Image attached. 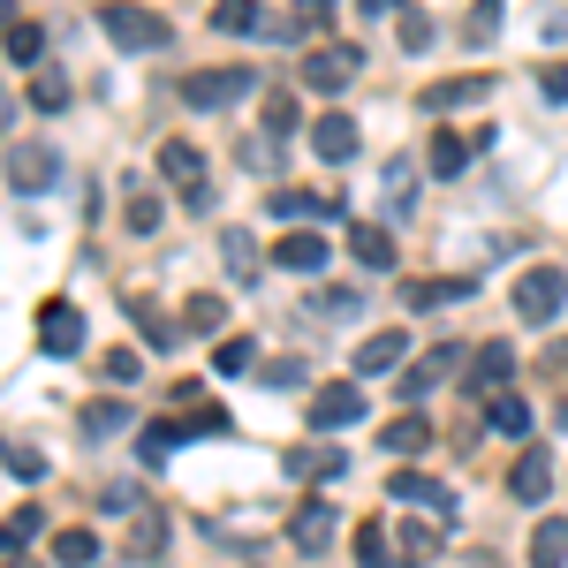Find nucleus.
I'll return each mask as SVG.
<instances>
[{"mask_svg":"<svg viewBox=\"0 0 568 568\" xmlns=\"http://www.w3.org/2000/svg\"><path fill=\"white\" fill-rule=\"evenodd\" d=\"M554 425H561V433H568V394H561V402H554Z\"/></svg>","mask_w":568,"mask_h":568,"instance_id":"obj_50","label":"nucleus"},{"mask_svg":"<svg viewBox=\"0 0 568 568\" xmlns=\"http://www.w3.org/2000/svg\"><path fill=\"white\" fill-rule=\"evenodd\" d=\"M8 478H16V485H39L45 478V455H39V447H23V439H8Z\"/></svg>","mask_w":568,"mask_h":568,"instance_id":"obj_40","label":"nucleus"},{"mask_svg":"<svg viewBox=\"0 0 568 568\" xmlns=\"http://www.w3.org/2000/svg\"><path fill=\"white\" fill-rule=\"evenodd\" d=\"M61 182V152L53 144H8V190L16 197H39Z\"/></svg>","mask_w":568,"mask_h":568,"instance_id":"obj_5","label":"nucleus"},{"mask_svg":"<svg viewBox=\"0 0 568 568\" xmlns=\"http://www.w3.org/2000/svg\"><path fill=\"white\" fill-rule=\"evenodd\" d=\"M394 31H402V53H425L433 45V16L425 8H394Z\"/></svg>","mask_w":568,"mask_h":568,"instance_id":"obj_34","label":"nucleus"},{"mask_svg":"<svg viewBox=\"0 0 568 568\" xmlns=\"http://www.w3.org/2000/svg\"><path fill=\"white\" fill-rule=\"evenodd\" d=\"M508 493H516V508H538V500L554 493V455H546V447H524L516 470H508Z\"/></svg>","mask_w":568,"mask_h":568,"instance_id":"obj_13","label":"nucleus"},{"mask_svg":"<svg viewBox=\"0 0 568 568\" xmlns=\"http://www.w3.org/2000/svg\"><path fill=\"white\" fill-rule=\"evenodd\" d=\"M99 508H106V516H130V508H144V485H136V478H114L106 493H99Z\"/></svg>","mask_w":568,"mask_h":568,"instance_id":"obj_41","label":"nucleus"},{"mask_svg":"<svg viewBox=\"0 0 568 568\" xmlns=\"http://www.w3.org/2000/svg\"><path fill=\"white\" fill-rule=\"evenodd\" d=\"M485 91H493V77H447V84H433L417 106H425V114H455V106H478Z\"/></svg>","mask_w":568,"mask_h":568,"instance_id":"obj_17","label":"nucleus"},{"mask_svg":"<svg viewBox=\"0 0 568 568\" xmlns=\"http://www.w3.org/2000/svg\"><path fill=\"white\" fill-rule=\"evenodd\" d=\"M364 409H372V402H364V387H349V379H342V387H318L311 394V433H349V425H364Z\"/></svg>","mask_w":568,"mask_h":568,"instance_id":"obj_7","label":"nucleus"},{"mask_svg":"<svg viewBox=\"0 0 568 568\" xmlns=\"http://www.w3.org/2000/svg\"><path fill=\"white\" fill-rule=\"evenodd\" d=\"M334 8H342V0H296V16H304L311 31H326V23H334Z\"/></svg>","mask_w":568,"mask_h":568,"instance_id":"obj_47","label":"nucleus"},{"mask_svg":"<svg viewBox=\"0 0 568 568\" xmlns=\"http://www.w3.org/2000/svg\"><path fill=\"white\" fill-rule=\"evenodd\" d=\"M356 8H364V16H387V8H394V0H356Z\"/></svg>","mask_w":568,"mask_h":568,"instance_id":"obj_49","label":"nucleus"},{"mask_svg":"<svg viewBox=\"0 0 568 568\" xmlns=\"http://www.w3.org/2000/svg\"><path fill=\"white\" fill-rule=\"evenodd\" d=\"M379 447H387V455H425V447H433V425H425V417H394L387 433H379Z\"/></svg>","mask_w":568,"mask_h":568,"instance_id":"obj_29","label":"nucleus"},{"mask_svg":"<svg viewBox=\"0 0 568 568\" xmlns=\"http://www.w3.org/2000/svg\"><path fill=\"white\" fill-rule=\"evenodd\" d=\"M168 227V205H160V190H144V182L130 175V235H160Z\"/></svg>","mask_w":568,"mask_h":568,"instance_id":"obj_26","label":"nucleus"},{"mask_svg":"<svg viewBox=\"0 0 568 568\" xmlns=\"http://www.w3.org/2000/svg\"><path fill=\"white\" fill-rule=\"evenodd\" d=\"M122 311H130L136 326H144V334H152V356H160V349H175V342H182L175 326H168V318H160V304H152V296H136V288H130V296H122Z\"/></svg>","mask_w":568,"mask_h":568,"instance_id":"obj_25","label":"nucleus"},{"mask_svg":"<svg viewBox=\"0 0 568 568\" xmlns=\"http://www.w3.org/2000/svg\"><path fill=\"white\" fill-rule=\"evenodd\" d=\"M379 190H387V220H402L409 205H417V160H402V152H394L387 168H379Z\"/></svg>","mask_w":568,"mask_h":568,"instance_id":"obj_20","label":"nucleus"},{"mask_svg":"<svg viewBox=\"0 0 568 568\" xmlns=\"http://www.w3.org/2000/svg\"><path fill=\"white\" fill-rule=\"evenodd\" d=\"M447 372H463V356H455V349H433V356H417V364L402 372V402H425V394H433L439 379H447Z\"/></svg>","mask_w":568,"mask_h":568,"instance_id":"obj_16","label":"nucleus"},{"mask_svg":"<svg viewBox=\"0 0 568 568\" xmlns=\"http://www.w3.org/2000/svg\"><path fill=\"white\" fill-rule=\"evenodd\" d=\"M530 568H568V516H546L530 530Z\"/></svg>","mask_w":568,"mask_h":568,"instance_id":"obj_22","label":"nucleus"},{"mask_svg":"<svg viewBox=\"0 0 568 568\" xmlns=\"http://www.w3.org/2000/svg\"><path fill=\"white\" fill-rule=\"evenodd\" d=\"M258 379H265V387H304V364L281 356V364H258Z\"/></svg>","mask_w":568,"mask_h":568,"instance_id":"obj_46","label":"nucleus"},{"mask_svg":"<svg viewBox=\"0 0 568 568\" xmlns=\"http://www.w3.org/2000/svg\"><path fill=\"white\" fill-rule=\"evenodd\" d=\"M485 433L524 439V433H530V402H524L516 387H508V394H493V402H485Z\"/></svg>","mask_w":568,"mask_h":568,"instance_id":"obj_21","label":"nucleus"},{"mask_svg":"<svg viewBox=\"0 0 568 568\" xmlns=\"http://www.w3.org/2000/svg\"><path fill=\"white\" fill-rule=\"evenodd\" d=\"M463 39H470V45H493V39H500V0H470V23H463Z\"/></svg>","mask_w":568,"mask_h":568,"instance_id":"obj_36","label":"nucleus"},{"mask_svg":"<svg viewBox=\"0 0 568 568\" xmlns=\"http://www.w3.org/2000/svg\"><path fill=\"white\" fill-rule=\"evenodd\" d=\"M538 91H546L554 106H561V99H568V69H561V61H554V69H538Z\"/></svg>","mask_w":568,"mask_h":568,"instance_id":"obj_48","label":"nucleus"},{"mask_svg":"<svg viewBox=\"0 0 568 568\" xmlns=\"http://www.w3.org/2000/svg\"><path fill=\"white\" fill-rule=\"evenodd\" d=\"M213 31H265V16L251 0H213Z\"/></svg>","mask_w":568,"mask_h":568,"instance_id":"obj_35","label":"nucleus"},{"mask_svg":"<svg viewBox=\"0 0 568 568\" xmlns=\"http://www.w3.org/2000/svg\"><path fill=\"white\" fill-rule=\"evenodd\" d=\"M356 144H364V130H356V122H349V114H342V106L311 122V152H318L326 168H342V160H356Z\"/></svg>","mask_w":568,"mask_h":568,"instance_id":"obj_11","label":"nucleus"},{"mask_svg":"<svg viewBox=\"0 0 568 568\" xmlns=\"http://www.w3.org/2000/svg\"><path fill=\"white\" fill-rule=\"evenodd\" d=\"M39 349L45 356H77L84 349V311L77 304H45L39 311Z\"/></svg>","mask_w":568,"mask_h":568,"instance_id":"obj_12","label":"nucleus"},{"mask_svg":"<svg viewBox=\"0 0 568 568\" xmlns=\"http://www.w3.org/2000/svg\"><path fill=\"white\" fill-rule=\"evenodd\" d=\"M387 500H402V508H433L439 524H455V485L425 478V470H394V478H387Z\"/></svg>","mask_w":568,"mask_h":568,"instance_id":"obj_8","label":"nucleus"},{"mask_svg":"<svg viewBox=\"0 0 568 568\" xmlns=\"http://www.w3.org/2000/svg\"><path fill=\"white\" fill-rule=\"evenodd\" d=\"M561 304H568V273L561 265H530L524 281H516V318H524V326H554Z\"/></svg>","mask_w":568,"mask_h":568,"instance_id":"obj_4","label":"nucleus"},{"mask_svg":"<svg viewBox=\"0 0 568 568\" xmlns=\"http://www.w3.org/2000/svg\"><path fill=\"white\" fill-rule=\"evenodd\" d=\"M213 372H227V379H235V372H258V364H251V342H243V334H227V342L213 349Z\"/></svg>","mask_w":568,"mask_h":568,"instance_id":"obj_42","label":"nucleus"},{"mask_svg":"<svg viewBox=\"0 0 568 568\" xmlns=\"http://www.w3.org/2000/svg\"><path fill=\"white\" fill-rule=\"evenodd\" d=\"M356 69H364V53H356V45H318V53H304V84L311 91H349Z\"/></svg>","mask_w":568,"mask_h":568,"instance_id":"obj_9","label":"nucleus"},{"mask_svg":"<svg viewBox=\"0 0 568 568\" xmlns=\"http://www.w3.org/2000/svg\"><path fill=\"white\" fill-rule=\"evenodd\" d=\"M402 530V546H394V554H402V568H425L439 554V530L433 524H394Z\"/></svg>","mask_w":568,"mask_h":568,"instance_id":"obj_32","label":"nucleus"},{"mask_svg":"<svg viewBox=\"0 0 568 568\" xmlns=\"http://www.w3.org/2000/svg\"><path fill=\"white\" fill-rule=\"evenodd\" d=\"M136 372H144V356H136V349H106V379H114V387H130Z\"/></svg>","mask_w":568,"mask_h":568,"instance_id":"obj_45","label":"nucleus"},{"mask_svg":"<svg viewBox=\"0 0 568 568\" xmlns=\"http://www.w3.org/2000/svg\"><path fill=\"white\" fill-rule=\"evenodd\" d=\"M168 516H160V508H144V516H136V554H152V561H160V554H168Z\"/></svg>","mask_w":568,"mask_h":568,"instance_id":"obj_39","label":"nucleus"},{"mask_svg":"<svg viewBox=\"0 0 568 568\" xmlns=\"http://www.w3.org/2000/svg\"><path fill=\"white\" fill-rule=\"evenodd\" d=\"M251 91H258V69H197V77H182V106L220 114V106H235V99H251Z\"/></svg>","mask_w":568,"mask_h":568,"instance_id":"obj_3","label":"nucleus"},{"mask_svg":"<svg viewBox=\"0 0 568 568\" xmlns=\"http://www.w3.org/2000/svg\"><path fill=\"white\" fill-rule=\"evenodd\" d=\"M334 530H342L334 500H304V508L288 516V546H296V554H326V546H334Z\"/></svg>","mask_w":568,"mask_h":568,"instance_id":"obj_10","label":"nucleus"},{"mask_svg":"<svg viewBox=\"0 0 568 568\" xmlns=\"http://www.w3.org/2000/svg\"><path fill=\"white\" fill-rule=\"evenodd\" d=\"M39 530H45V516H39V508H16V516H8V554H23V546H31Z\"/></svg>","mask_w":568,"mask_h":568,"instance_id":"obj_44","label":"nucleus"},{"mask_svg":"<svg viewBox=\"0 0 568 568\" xmlns=\"http://www.w3.org/2000/svg\"><path fill=\"white\" fill-rule=\"evenodd\" d=\"M53 561L61 568H91L99 561V530H53Z\"/></svg>","mask_w":568,"mask_h":568,"instance_id":"obj_31","label":"nucleus"},{"mask_svg":"<svg viewBox=\"0 0 568 568\" xmlns=\"http://www.w3.org/2000/svg\"><path fill=\"white\" fill-rule=\"evenodd\" d=\"M160 175L182 190V213H213V182H205V152H197V144L168 136V144H160Z\"/></svg>","mask_w":568,"mask_h":568,"instance_id":"obj_2","label":"nucleus"},{"mask_svg":"<svg viewBox=\"0 0 568 568\" xmlns=\"http://www.w3.org/2000/svg\"><path fill=\"white\" fill-rule=\"evenodd\" d=\"M470 152H478V136H455V130H439L433 136V175H463V168H470Z\"/></svg>","mask_w":568,"mask_h":568,"instance_id":"obj_28","label":"nucleus"},{"mask_svg":"<svg viewBox=\"0 0 568 568\" xmlns=\"http://www.w3.org/2000/svg\"><path fill=\"white\" fill-rule=\"evenodd\" d=\"M8 61H16V69H31V77L45 69V31H39V23H23V16L8 23Z\"/></svg>","mask_w":568,"mask_h":568,"instance_id":"obj_24","label":"nucleus"},{"mask_svg":"<svg viewBox=\"0 0 568 568\" xmlns=\"http://www.w3.org/2000/svg\"><path fill=\"white\" fill-rule=\"evenodd\" d=\"M273 265H281V273H318V265H326V235H281V243H273Z\"/></svg>","mask_w":568,"mask_h":568,"instance_id":"obj_19","label":"nucleus"},{"mask_svg":"<svg viewBox=\"0 0 568 568\" xmlns=\"http://www.w3.org/2000/svg\"><path fill=\"white\" fill-rule=\"evenodd\" d=\"M356 568H402V554L387 546V524H356Z\"/></svg>","mask_w":568,"mask_h":568,"instance_id":"obj_30","label":"nucleus"},{"mask_svg":"<svg viewBox=\"0 0 568 568\" xmlns=\"http://www.w3.org/2000/svg\"><path fill=\"white\" fill-rule=\"evenodd\" d=\"M508 379H516V349L508 342H478L470 364H463V387L478 394V402H493V394H508Z\"/></svg>","mask_w":568,"mask_h":568,"instance_id":"obj_6","label":"nucleus"},{"mask_svg":"<svg viewBox=\"0 0 568 568\" xmlns=\"http://www.w3.org/2000/svg\"><path fill=\"white\" fill-rule=\"evenodd\" d=\"M349 251H356V265L387 273V265H394V235H387V220H356V227H349Z\"/></svg>","mask_w":568,"mask_h":568,"instance_id":"obj_18","label":"nucleus"},{"mask_svg":"<svg viewBox=\"0 0 568 568\" xmlns=\"http://www.w3.org/2000/svg\"><path fill=\"white\" fill-rule=\"evenodd\" d=\"M190 326H197V334H220V326H227V304H220L213 288H205V296H190Z\"/></svg>","mask_w":568,"mask_h":568,"instance_id":"obj_43","label":"nucleus"},{"mask_svg":"<svg viewBox=\"0 0 568 568\" xmlns=\"http://www.w3.org/2000/svg\"><path fill=\"white\" fill-rule=\"evenodd\" d=\"M8 568H31V561H23V554H8Z\"/></svg>","mask_w":568,"mask_h":568,"instance_id":"obj_51","label":"nucleus"},{"mask_svg":"<svg viewBox=\"0 0 568 568\" xmlns=\"http://www.w3.org/2000/svg\"><path fill=\"white\" fill-rule=\"evenodd\" d=\"M99 31L122 45V53H160V45L175 39L168 16H152V8H136V0H106V8H99Z\"/></svg>","mask_w":568,"mask_h":568,"instance_id":"obj_1","label":"nucleus"},{"mask_svg":"<svg viewBox=\"0 0 568 568\" xmlns=\"http://www.w3.org/2000/svg\"><path fill=\"white\" fill-rule=\"evenodd\" d=\"M463 296H470V281H409L402 288L409 311H439V304H463Z\"/></svg>","mask_w":568,"mask_h":568,"instance_id":"obj_27","label":"nucleus"},{"mask_svg":"<svg viewBox=\"0 0 568 568\" xmlns=\"http://www.w3.org/2000/svg\"><path fill=\"white\" fill-rule=\"evenodd\" d=\"M31 106H39V114H61V106H69V77H61V69H39V77H31Z\"/></svg>","mask_w":568,"mask_h":568,"instance_id":"obj_33","label":"nucleus"},{"mask_svg":"<svg viewBox=\"0 0 568 568\" xmlns=\"http://www.w3.org/2000/svg\"><path fill=\"white\" fill-rule=\"evenodd\" d=\"M220 265H227V281H235V288H251V281H258V235H251V227H220Z\"/></svg>","mask_w":568,"mask_h":568,"instance_id":"obj_14","label":"nucleus"},{"mask_svg":"<svg viewBox=\"0 0 568 568\" xmlns=\"http://www.w3.org/2000/svg\"><path fill=\"white\" fill-rule=\"evenodd\" d=\"M296 122H304V114H296V99H288V91H273V99H265V136L281 144V136H296Z\"/></svg>","mask_w":568,"mask_h":568,"instance_id":"obj_38","label":"nucleus"},{"mask_svg":"<svg viewBox=\"0 0 568 568\" xmlns=\"http://www.w3.org/2000/svg\"><path fill=\"white\" fill-rule=\"evenodd\" d=\"M77 433H84V447H99V439H114V433H130V402H91Z\"/></svg>","mask_w":568,"mask_h":568,"instance_id":"obj_23","label":"nucleus"},{"mask_svg":"<svg viewBox=\"0 0 568 568\" xmlns=\"http://www.w3.org/2000/svg\"><path fill=\"white\" fill-rule=\"evenodd\" d=\"M402 364H409V334H402V326L372 334V342L356 349V372H364V379H379V372H402Z\"/></svg>","mask_w":568,"mask_h":568,"instance_id":"obj_15","label":"nucleus"},{"mask_svg":"<svg viewBox=\"0 0 568 568\" xmlns=\"http://www.w3.org/2000/svg\"><path fill=\"white\" fill-rule=\"evenodd\" d=\"M311 311H318V318H356V311H364V288H318Z\"/></svg>","mask_w":568,"mask_h":568,"instance_id":"obj_37","label":"nucleus"}]
</instances>
